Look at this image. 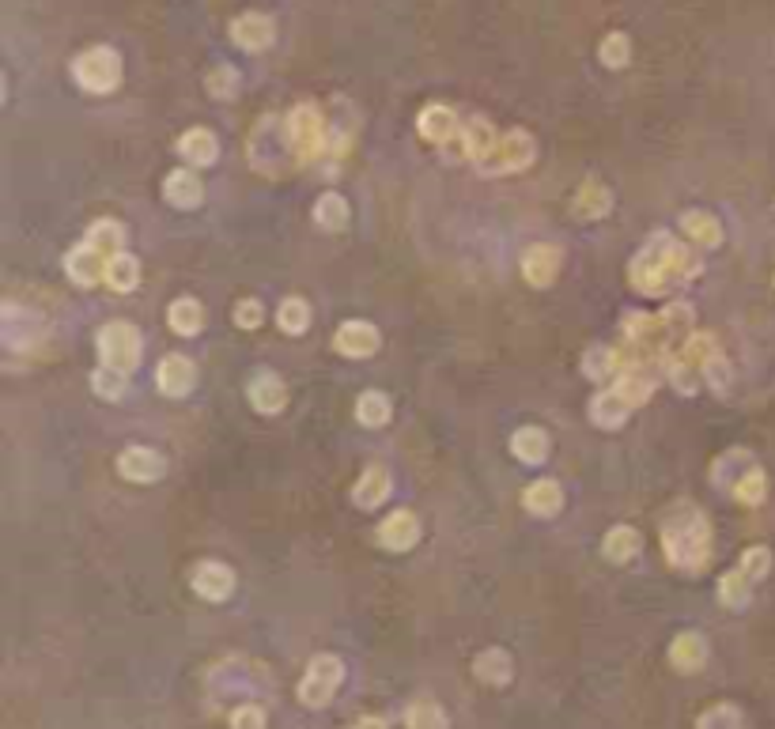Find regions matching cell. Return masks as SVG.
Masks as SVG:
<instances>
[{"label": "cell", "mask_w": 775, "mask_h": 729, "mask_svg": "<svg viewBox=\"0 0 775 729\" xmlns=\"http://www.w3.org/2000/svg\"><path fill=\"white\" fill-rule=\"evenodd\" d=\"M700 272H704V261L696 257L692 246L677 242L673 235H651L628 265V284L647 299H662L673 288L696 280Z\"/></svg>", "instance_id": "cell-1"}, {"label": "cell", "mask_w": 775, "mask_h": 729, "mask_svg": "<svg viewBox=\"0 0 775 729\" xmlns=\"http://www.w3.org/2000/svg\"><path fill=\"white\" fill-rule=\"evenodd\" d=\"M662 556L673 571L700 575L711 563V522L692 503H673L662 522Z\"/></svg>", "instance_id": "cell-2"}, {"label": "cell", "mask_w": 775, "mask_h": 729, "mask_svg": "<svg viewBox=\"0 0 775 729\" xmlns=\"http://www.w3.org/2000/svg\"><path fill=\"white\" fill-rule=\"evenodd\" d=\"M246 159H250V167L258 170L261 178H284V174L299 163L295 144H292V133H288V118L265 114V118L250 129V140H246Z\"/></svg>", "instance_id": "cell-3"}, {"label": "cell", "mask_w": 775, "mask_h": 729, "mask_svg": "<svg viewBox=\"0 0 775 729\" xmlns=\"http://www.w3.org/2000/svg\"><path fill=\"white\" fill-rule=\"evenodd\" d=\"M537 159V140L526 129H507L500 133L496 140V148L488 155H481L473 167L488 174V178H496V174H518V170H526L530 163Z\"/></svg>", "instance_id": "cell-4"}, {"label": "cell", "mask_w": 775, "mask_h": 729, "mask_svg": "<svg viewBox=\"0 0 775 729\" xmlns=\"http://www.w3.org/2000/svg\"><path fill=\"white\" fill-rule=\"evenodd\" d=\"M72 80L91 95H110L121 84V57L110 46H91L72 61Z\"/></svg>", "instance_id": "cell-5"}, {"label": "cell", "mask_w": 775, "mask_h": 729, "mask_svg": "<svg viewBox=\"0 0 775 729\" xmlns=\"http://www.w3.org/2000/svg\"><path fill=\"white\" fill-rule=\"evenodd\" d=\"M288 133H292L299 163H314V159L329 148V125L314 102H299V106H292V114H288Z\"/></svg>", "instance_id": "cell-6"}, {"label": "cell", "mask_w": 775, "mask_h": 729, "mask_svg": "<svg viewBox=\"0 0 775 729\" xmlns=\"http://www.w3.org/2000/svg\"><path fill=\"white\" fill-rule=\"evenodd\" d=\"M341 680H345V665H341V658H333V654H314L307 665V677L299 680V703L310 707V711H322V707H329V699L337 696Z\"/></svg>", "instance_id": "cell-7"}, {"label": "cell", "mask_w": 775, "mask_h": 729, "mask_svg": "<svg viewBox=\"0 0 775 729\" xmlns=\"http://www.w3.org/2000/svg\"><path fill=\"white\" fill-rule=\"evenodd\" d=\"M140 352H144V344H140L137 325L106 322L103 329H99V356H103V363H110V367L133 371L140 363Z\"/></svg>", "instance_id": "cell-8"}, {"label": "cell", "mask_w": 775, "mask_h": 729, "mask_svg": "<svg viewBox=\"0 0 775 729\" xmlns=\"http://www.w3.org/2000/svg\"><path fill=\"white\" fill-rule=\"evenodd\" d=\"M0 329H4V344L12 352L35 348L38 340H42V318H38L31 306L4 303V310H0Z\"/></svg>", "instance_id": "cell-9"}, {"label": "cell", "mask_w": 775, "mask_h": 729, "mask_svg": "<svg viewBox=\"0 0 775 729\" xmlns=\"http://www.w3.org/2000/svg\"><path fill=\"white\" fill-rule=\"evenodd\" d=\"M276 38V23L265 12H242V16L231 19V42L246 53H261L269 50Z\"/></svg>", "instance_id": "cell-10"}, {"label": "cell", "mask_w": 775, "mask_h": 729, "mask_svg": "<svg viewBox=\"0 0 775 729\" xmlns=\"http://www.w3.org/2000/svg\"><path fill=\"white\" fill-rule=\"evenodd\" d=\"M190 582H193V594L205 597V601L216 605V601H227L231 590H235V571L220 560H205V563H197V567H193Z\"/></svg>", "instance_id": "cell-11"}, {"label": "cell", "mask_w": 775, "mask_h": 729, "mask_svg": "<svg viewBox=\"0 0 775 729\" xmlns=\"http://www.w3.org/2000/svg\"><path fill=\"white\" fill-rule=\"evenodd\" d=\"M118 473L129 484H152L167 473V461H163V454H155L152 446H129V450H121Z\"/></svg>", "instance_id": "cell-12"}, {"label": "cell", "mask_w": 775, "mask_h": 729, "mask_svg": "<svg viewBox=\"0 0 775 729\" xmlns=\"http://www.w3.org/2000/svg\"><path fill=\"white\" fill-rule=\"evenodd\" d=\"M65 272L76 288H95V284H106V254L95 250L91 242L76 246L69 257H65Z\"/></svg>", "instance_id": "cell-13"}, {"label": "cell", "mask_w": 775, "mask_h": 729, "mask_svg": "<svg viewBox=\"0 0 775 729\" xmlns=\"http://www.w3.org/2000/svg\"><path fill=\"white\" fill-rule=\"evenodd\" d=\"M420 541V522L413 510H394L379 522V544L386 552H409Z\"/></svg>", "instance_id": "cell-14"}, {"label": "cell", "mask_w": 775, "mask_h": 729, "mask_svg": "<svg viewBox=\"0 0 775 729\" xmlns=\"http://www.w3.org/2000/svg\"><path fill=\"white\" fill-rule=\"evenodd\" d=\"M333 348L348 359H367L379 352V329L371 322H345L333 333Z\"/></svg>", "instance_id": "cell-15"}, {"label": "cell", "mask_w": 775, "mask_h": 729, "mask_svg": "<svg viewBox=\"0 0 775 729\" xmlns=\"http://www.w3.org/2000/svg\"><path fill=\"white\" fill-rule=\"evenodd\" d=\"M155 386L167 397H186L197 386V367L186 356H163V363L155 367Z\"/></svg>", "instance_id": "cell-16"}, {"label": "cell", "mask_w": 775, "mask_h": 729, "mask_svg": "<svg viewBox=\"0 0 775 729\" xmlns=\"http://www.w3.org/2000/svg\"><path fill=\"white\" fill-rule=\"evenodd\" d=\"M416 129H420V136L431 140V144H450L454 136L462 133V121H458V114H454L450 106H443V102H431V106L420 110Z\"/></svg>", "instance_id": "cell-17"}, {"label": "cell", "mask_w": 775, "mask_h": 729, "mask_svg": "<svg viewBox=\"0 0 775 729\" xmlns=\"http://www.w3.org/2000/svg\"><path fill=\"white\" fill-rule=\"evenodd\" d=\"M246 397H250V405L258 408L261 416H276L280 408L288 405V386H284V378L273 371H261L250 378V390H246Z\"/></svg>", "instance_id": "cell-18"}, {"label": "cell", "mask_w": 775, "mask_h": 729, "mask_svg": "<svg viewBox=\"0 0 775 729\" xmlns=\"http://www.w3.org/2000/svg\"><path fill=\"white\" fill-rule=\"evenodd\" d=\"M556 272H560V250L556 246L537 242V246H530L522 254V276H526L530 288H549L552 280H556Z\"/></svg>", "instance_id": "cell-19"}, {"label": "cell", "mask_w": 775, "mask_h": 729, "mask_svg": "<svg viewBox=\"0 0 775 729\" xmlns=\"http://www.w3.org/2000/svg\"><path fill=\"white\" fill-rule=\"evenodd\" d=\"M394 488V476L386 465H371V469H363V476L356 480V488H352V503L363 510H375L386 503V495Z\"/></svg>", "instance_id": "cell-20"}, {"label": "cell", "mask_w": 775, "mask_h": 729, "mask_svg": "<svg viewBox=\"0 0 775 729\" xmlns=\"http://www.w3.org/2000/svg\"><path fill=\"white\" fill-rule=\"evenodd\" d=\"M496 140H500V133L492 129V121H484V118H473V121H465L462 125V133H458V159H469V163H477L481 155H488L492 148H496Z\"/></svg>", "instance_id": "cell-21"}, {"label": "cell", "mask_w": 775, "mask_h": 729, "mask_svg": "<svg viewBox=\"0 0 775 729\" xmlns=\"http://www.w3.org/2000/svg\"><path fill=\"white\" fill-rule=\"evenodd\" d=\"M163 197H167V204H174V208H197L201 197H205V182H201L193 170L178 167L163 178Z\"/></svg>", "instance_id": "cell-22"}, {"label": "cell", "mask_w": 775, "mask_h": 729, "mask_svg": "<svg viewBox=\"0 0 775 729\" xmlns=\"http://www.w3.org/2000/svg\"><path fill=\"white\" fill-rule=\"evenodd\" d=\"M613 390H617L632 408L647 405V401H651V393H655V374H651V367H639V363H632V367H624V371L613 378Z\"/></svg>", "instance_id": "cell-23"}, {"label": "cell", "mask_w": 775, "mask_h": 729, "mask_svg": "<svg viewBox=\"0 0 775 729\" xmlns=\"http://www.w3.org/2000/svg\"><path fill=\"white\" fill-rule=\"evenodd\" d=\"M178 155L190 167H212L220 159V140L208 133V129H186V133L178 136Z\"/></svg>", "instance_id": "cell-24"}, {"label": "cell", "mask_w": 775, "mask_h": 729, "mask_svg": "<svg viewBox=\"0 0 775 729\" xmlns=\"http://www.w3.org/2000/svg\"><path fill=\"white\" fill-rule=\"evenodd\" d=\"M707 662V643H704V635H696V631H681L677 639H673L670 646V665L677 669V673H700Z\"/></svg>", "instance_id": "cell-25"}, {"label": "cell", "mask_w": 775, "mask_h": 729, "mask_svg": "<svg viewBox=\"0 0 775 729\" xmlns=\"http://www.w3.org/2000/svg\"><path fill=\"white\" fill-rule=\"evenodd\" d=\"M628 412H632V405H628L613 386L602 393H594V401H590V420H594V427H602V431H617V427H624Z\"/></svg>", "instance_id": "cell-26"}, {"label": "cell", "mask_w": 775, "mask_h": 729, "mask_svg": "<svg viewBox=\"0 0 775 729\" xmlns=\"http://www.w3.org/2000/svg\"><path fill=\"white\" fill-rule=\"evenodd\" d=\"M624 371V356H620V348H605V344H594V348H586L583 356V374L590 382H613L617 374Z\"/></svg>", "instance_id": "cell-27"}, {"label": "cell", "mask_w": 775, "mask_h": 729, "mask_svg": "<svg viewBox=\"0 0 775 729\" xmlns=\"http://www.w3.org/2000/svg\"><path fill=\"white\" fill-rule=\"evenodd\" d=\"M522 507L537 514V518H552V514H560L564 507V488L556 484V480H534L526 495H522Z\"/></svg>", "instance_id": "cell-28"}, {"label": "cell", "mask_w": 775, "mask_h": 729, "mask_svg": "<svg viewBox=\"0 0 775 729\" xmlns=\"http://www.w3.org/2000/svg\"><path fill=\"white\" fill-rule=\"evenodd\" d=\"M137 284H140V261L137 257L125 254V250L106 257V288L118 291V295H129Z\"/></svg>", "instance_id": "cell-29"}, {"label": "cell", "mask_w": 775, "mask_h": 729, "mask_svg": "<svg viewBox=\"0 0 775 729\" xmlns=\"http://www.w3.org/2000/svg\"><path fill=\"white\" fill-rule=\"evenodd\" d=\"M681 231L689 235V242L704 246V250H715V246L723 242V223L715 220L711 212H700V208L681 216Z\"/></svg>", "instance_id": "cell-30"}, {"label": "cell", "mask_w": 775, "mask_h": 729, "mask_svg": "<svg viewBox=\"0 0 775 729\" xmlns=\"http://www.w3.org/2000/svg\"><path fill=\"white\" fill-rule=\"evenodd\" d=\"M511 454H515L522 465H541L549 458V435L541 427H518L511 435Z\"/></svg>", "instance_id": "cell-31"}, {"label": "cell", "mask_w": 775, "mask_h": 729, "mask_svg": "<svg viewBox=\"0 0 775 729\" xmlns=\"http://www.w3.org/2000/svg\"><path fill=\"white\" fill-rule=\"evenodd\" d=\"M639 548H643V541H639V533L632 526H613L609 533H605V541H602V556L609 563H628V560H636L639 556Z\"/></svg>", "instance_id": "cell-32"}, {"label": "cell", "mask_w": 775, "mask_h": 729, "mask_svg": "<svg viewBox=\"0 0 775 729\" xmlns=\"http://www.w3.org/2000/svg\"><path fill=\"white\" fill-rule=\"evenodd\" d=\"M167 325L178 337H197L201 325H205V310H201L197 299H174L171 310H167Z\"/></svg>", "instance_id": "cell-33"}, {"label": "cell", "mask_w": 775, "mask_h": 729, "mask_svg": "<svg viewBox=\"0 0 775 729\" xmlns=\"http://www.w3.org/2000/svg\"><path fill=\"white\" fill-rule=\"evenodd\" d=\"M571 208H575L579 220H602L605 212L613 208V193H609L602 182H586V186L575 193V204H571Z\"/></svg>", "instance_id": "cell-34"}, {"label": "cell", "mask_w": 775, "mask_h": 729, "mask_svg": "<svg viewBox=\"0 0 775 729\" xmlns=\"http://www.w3.org/2000/svg\"><path fill=\"white\" fill-rule=\"evenodd\" d=\"M314 223L322 227V231H345L348 227V201L341 193H322L318 201H314Z\"/></svg>", "instance_id": "cell-35"}, {"label": "cell", "mask_w": 775, "mask_h": 729, "mask_svg": "<svg viewBox=\"0 0 775 729\" xmlns=\"http://www.w3.org/2000/svg\"><path fill=\"white\" fill-rule=\"evenodd\" d=\"M473 673H477V680H484V684H507V680H511V654L500 650V646H492V650L477 654Z\"/></svg>", "instance_id": "cell-36"}, {"label": "cell", "mask_w": 775, "mask_h": 729, "mask_svg": "<svg viewBox=\"0 0 775 729\" xmlns=\"http://www.w3.org/2000/svg\"><path fill=\"white\" fill-rule=\"evenodd\" d=\"M749 465H753L749 450H726V454H719L715 465H711V480H715L719 488H734Z\"/></svg>", "instance_id": "cell-37"}, {"label": "cell", "mask_w": 775, "mask_h": 729, "mask_svg": "<svg viewBox=\"0 0 775 729\" xmlns=\"http://www.w3.org/2000/svg\"><path fill=\"white\" fill-rule=\"evenodd\" d=\"M734 492V499L738 503H745V507H760L764 499H768V476H764V469L760 465H749L745 473H741V480L730 488Z\"/></svg>", "instance_id": "cell-38"}, {"label": "cell", "mask_w": 775, "mask_h": 729, "mask_svg": "<svg viewBox=\"0 0 775 729\" xmlns=\"http://www.w3.org/2000/svg\"><path fill=\"white\" fill-rule=\"evenodd\" d=\"M91 390L99 393L103 401H121V397L129 393V371H121V367H110V363H103L99 371L91 374Z\"/></svg>", "instance_id": "cell-39"}, {"label": "cell", "mask_w": 775, "mask_h": 729, "mask_svg": "<svg viewBox=\"0 0 775 729\" xmlns=\"http://www.w3.org/2000/svg\"><path fill=\"white\" fill-rule=\"evenodd\" d=\"M356 420L363 427H386L390 424V397L382 390H367L356 401Z\"/></svg>", "instance_id": "cell-40"}, {"label": "cell", "mask_w": 775, "mask_h": 729, "mask_svg": "<svg viewBox=\"0 0 775 729\" xmlns=\"http://www.w3.org/2000/svg\"><path fill=\"white\" fill-rule=\"evenodd\" d=\"M276 325H280L288 337H303V333H307V325H310L307 299H299V295L284 299V303H280V310H276Z\"/></svg>", "instance_id": "cell-41"}, {"label": "cell", "mask_w": 775, "mask_h": 729, "mask_svg": "<svg viewBox=\"0 0 775 729\" xmlns=\"http://www.w3.org/2000/svg\"><path fill=\"white\" fill-rule=\"evenodd\" d=\"M749 590H753V578L745 575L741 567L719 578V601H723V609H745L749 605Z\"/></svg>", "instance_id": "cell-42"}, {"label": "cell", "mask_w": 775, "mask_h": 729, "mask_svg": "<svg viewBox=\"0 0 775 729\" xmlns=\"http://www.w3.org/2000/svg\"><path fill=\"white\" fill-rule=\"evenodd\" d=\"M84 242H91L95 250H103V254L110 257V254H118L121 250V242H125V227H121L118 220H95L91 227H87Z\"/></svg>", "instance_id": "cell-43"}, {"label": "cell", "mask_w": 775, "mask_h": 729, "mask_svg": "<svg viewBox=\"0 0 775 729\" xmlns=\"http://www.w3.org/2000/svg\"><path fill=\"white\" fill-rule=\"evenodd\" d=\"M677 352L689 359L692 367H700V371H704L707 359L719 356V340L711 337V333H689V337L681 340V348H677Z\"/></svg>", "instance_id": "cell-44"}, {"label": "cell", "mask_w": 775, "mask_h": 729, "mask_svg": "<svg viewBox=\"0 0 775 729\" xmlns=\"http://www.w3.org/2000/svg\"><path fill=\"white\" fill-rule=\"evenodd\" d=\"M658 318L673 333V340H685L692 333V325H696V314H692L689 303H666L658 310Z\"/></svg>", "instance_id": "cell-45"}, {"label": "cell", "mask_w": 775, "mask_h": 729, "mask_svg": "<svg viewBox=\"0 0 775 729\" xmlns=\"http://www.w3.org/2000/svg\"><path fill=\"white\" fill-rule=\"evenodd\" d=\"M405 726H416V729H439L447 726V711L439 707V703H431V699H416L413 707L405 711Z\"/></svg>", "instance_id": "cell-46"}, {"label": "cell", "mask_w": 775, "mask_h": 729, "mask_svg": "<svg viewBox=\"0 0 775 729\" xmlns=\"http://www.w3.org/2000/svg\"><path fill=\"white\" fill-rule=\"evenodd\" d=\"M598 57H602L605 68H624L632 61V42H628V34H605L602 46H598Z\"/></svg>", "instance_id": "cell-47"}, {"label": "cell", "mask_w": 775, "mask_h": 729, "mask_svg": "<svg viewBox=\"0 0 775 729\" xmlns=\"http://www.w3.org/2000/svg\"><path fill=\"white\" fill-rule=\"evenodd\" d=\"M738 567L753 578V582H764V578L772 575V552H768L764 544H753V548H745V552H741Z\"/></svg>", "instance_id": "cell-48"}, {"label": "cell", "mask_w": 775, "mask_h": 729, "mask_svg": "<svg viewBox=\"0 0 775 729\" xmlns=\"http://www.w3.org/2000/svg\"><path fill=\"white\" fill-rule=\"evenodd\" d=\"M205 87H208V95H212V99H235V91H239V72H235L231 65L212 68Z\"/></svg>", "instance_id": "cell-49"}, {"label": "cell", "mask_w": 775, "mask_h": 729, "mask_svg": "<svg viewBox=\"0 0 775 729\" xmlns=\"http://www.w3.org/2000/svg\"><path fill=\"white\" fill-rule=\"evenodd\" d=\"M745 718L734 703H715V707H707L700 718H696V726L700 729H719V726H741Z\"/></svg>", "instance_id": "cell-50"}, {"label": "cell", "mask_w": 775, "mask_h": 729, "mask_svg": "<svg viewBox=\"0 0 775 729\" xmlns=\"http://www.w3.org/2000/svg\"><path fill=\"white\" fill-rule=\"evenodd\" d=\"M704 382L711 386L715 393H726L730 390V382H734V374H730V363H726V356L719 352V356H711L704 363Z\"/></svg>", "instance_id": "cell-51"}, {"label": "cell", "mask_w": 775, "mask_h": 729, "mask_svg": "<svg viewBox=\"0 0 775 729\" xmlns=\"http://www.w3.org/2000/svg\"><path fill=\"white\" fill-rule=\"evenodd\" d=\"M235 325L239 329H246V333H254V329H261V322H265V306L258 303V299H242L239 306H235Z\"/></svg>", "instance_id": "cell-52"}, {"label": "cell", "mask_w": 775, "mask_h": 729, "mask_svg": "<svg viewBox=\"0 0 775 729\" xmlns=\"http://www.w3.org/2000/svg\"><path fill=\"white\" fill-rule=\"evenodd\" d=\"M227 722H231V726H239V729H261L265 726V707H258V703H239V707L231 711Z\"/></svg>", "instance_id": "cell-53"}, {"label": "cell", "mask_w": 775, "mask_h": 729, "mask_svg": "<svg viewBox=\"0 0 775 729\" xmlns=\"http://www.w3.org/2000/svg\"><path fill=\"white\" fill-rule=\"evenodd\" d=\"M360 726H371V729H379V726H386V718H360Z\"/></svg>", "instance_id": "cell-54"}]
</instances>
